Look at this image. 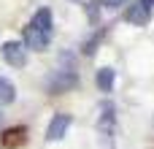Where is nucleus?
Segmentation results:
<instances>
[{
  "label": "nucleus",
  "instance_id": "nucleus-1",
  "mask_svg": "<svg viewBox=\"0 0 154 149\" xmlns=\"http://www.w3.org/2000/svg\"><path fill=\"white\" fill-rule=\"evenodd\" d=\"M79 84H81L79 71H65V68H57V71H51V73L43 79V90H46L49 95H65V92H73Z\"/></svg>",
  "mask_w": 154,
  "mask_h": 149
},
{
  "label": "nucleus",
  "instance_id": "nucleus-2",
  "mask_svg": "<svg viewBox=\"0 0 154 149\" xmlns=\"http://www.w3.org/2000/svg\"><path fill=\"white\" fill-rule=\"evenodd\" d=\"M0 52H3V60L11 68H24L27 65V49H24L22 41H5Z\"/></svg>",
  "mask_w": 154,
  "mask_h": 149
},
{
  "label": "nucleus",
  "instance_id": "nucleus-3",
  "mask_svg": "<svg viewBox=\"0 0 154 149\" xmlns=\"http://www.w3.org/2000/svg\"><path fill=\"white\" fill-rule=\"evenodd\" d=\"M114 128H116V106L111 100H103L100 103V117H97V130L111 141L114 138Z\"/></svg>",
  "mask_w": 154,
  "mask_h": 149
},
{
  "label": "nucleus",
  "instance_id": "nucleus-4",
  "mask_svg": "<svg viewBox=\"0 0 154 149\" xmlns=\"http://www.w3.org/2000/svg\"><path fill=\"white\" fill-rule=\"evenodd\" d=\"M70 125H73V117L65 114V111H57V114L51 117L49 128H46V141H62Z\"/></svg>",
  "mask_w": 154,
  "mask_h": 149
},
{
  "label": "nucleus",
  "instance_id": "nucleus-5",
  "mask_svg": "<svg viewBox=\"0 0 154 149\" xmlns=\"http://www.w3.org/2000/svg\"><path fill=\"white\" fill-rule=\"evenodd\" d=\"M125 19H127L130 24H135V27H143V24H149V19H152V8H146V5L138 0V3H133V5H127Z\"/></svg>",
  "mask_w": 154,
  "mask_h": 149
},
{
  "label": "nucleus",
  "instance_id": "nucleus-6",
  "mask_svg": "<svg viewBox=\"0 0 154 149\" xmlns=\"http://www.w3.org/2000/svg\"><path fill=\"white\" fill-rule=\"evenodd\" d=\"M114 84H116V71L114 68H97L95 71V87L103 92V95H111L114 92Z\"/></svg>",
  "mask_w": 154,
  "mask_h": 149
},
{
  "label": "nucleus",
  "instance_id": "nucleus-7",
  "mask_svg": "<svg viewBox=\"0 0 154 149\" xmlns=\"http://www.w3.org/2000/svg\"><path fill=\"white\" fill-rule=\"evenodd\" d=\"M27 141V128H8L5 133H3V138H0V144L5 149H16V147H22Z\"/></svg>",
  "mask_w": 154,
  "mask_h": 149
},
{
  "label": "nucleus",
  "instance_id": "nucleus-8",
  "mask_svg": "<svg viewBox=\"0 0 154 149\" xmlns=\"http://www.w3.org/2000/svg\"><path fill=\"white\" fill-rule=\"evenodd\" d=\"M14 100H16V87H14V81L0 73V103L8 106V103H14Z\"/></svg>",
  "mask_w": 154,
  "mask_h": 149
},
{
  "label": "nucleus",
  "instance_id": "nucleus-9",
  "mask_svg": "<svg viewBox=\"0 0 154 149\" xmlns=\"http://www.w3.org/2000/svg\"><path fill=\"white\" fill-rule=\"evenodd\" d=\"M57 62H60V68H65V71H76V65H79V57H76L70 49H62V52L57 54Z\"/></svg>",
  "mask_w": 154,
  "mask_h": 149
},
{
  "label": "nucleus",
  "instance_id": "nucleus-10",
  "mask_svg": "<svg viewBox=\"0 0 154 149\" xmlns=\"http://www.w3.org/2000/svg\"><path fill=\"white\" fill-rule=\"evenodd\" d=\"M97 46H100V30H95V33H92V35L81 43V54H84V57H92Z\"/></svg>",
  "mask_w": 154,
  "mask_h": 149
},
{
  "label": "nucleus",
  "instance_id": "nucleus-11",
  "mask_svg": "<svg viewBox=\"0 0 154 149\" xmlns=\"http://www.w3.org/2000/svg\"><path fill=\"white\" fill-rule=\"evenodd\" d=\"M87 19H89V24L100 22V0H89L87 3Z\"/></svg>",
  "mask_w": 154,
  "mask_h": 149
},
{
  "label": "nucleus",
  "instance_id": "nucleus-12",
  "mask_svg": "<svg viewBox=\"0 0 154 149\" xmlns=\"http://www.w3.org/2000/svg\"><path fill=\"white\" fill-rule=\"evenodd\" d=\"M100 5H103V8H108V11H116V8L127 5V0H100Z\"/></svg>",
  "mask_w": 154,
  "mask_h": 149
},
{
  "label": "nucleus",
  "instance_id": "nucleus-13",
  "mask_svg": "<svg viewBox=\"0 0 154 149\" xmlns=\"http://www.w3.org/2000/svg\"><path fill=\"white\" fill-rule=\"evenodd\" d=\"M141 3H143L146 8H154V0H141Z\"/></svg>",
  "mask_w": 154,
  "mask_h": 149
},
{
  "label": "nucleus",
  "instance_id": "nucleus-14",
  "mask_svg": "<svg viewBox=\"0 0 154 149\" xmlns=\"http://www.w3.org/2000/svg\"><path fill=\"white\" fill-rule=\"evenodd\" d=\"M0 125H3V114H0Z\"/></svg>",
  "mask_w": 154,
  "mask_h": 149
}]
</instances>
